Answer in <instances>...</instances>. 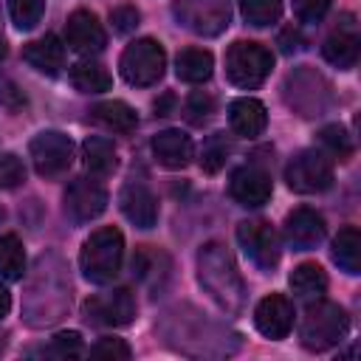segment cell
Segmentation results:
<instances>
[{"instance_id": "cell-8", "label": "cell", "mask_w": 361, "mask_h": 361, "mask_svg": "<svg viewBox=\"0 0 361 361\" xmlns=\"http://www.w3.org/2000/svg\"><path fill=\"white\" fill-rule=\"evenodd\" d=\"M28 155L42 178H59L73 164V141L59 130H42L31 138Z\"/></svg>"}, {"instance_id": "cell-41", "label": "cell", "mask_w": 361, "mask_h": 361, "mask_svg": "<svg viewBox=\"0 0 361 361\" xmlns=\"http://www.w3.org/2000/svg\"><path fill=\"white\" fill-rule=\"evenodd\" d=\"M8 310H11V293L6 285H0V319H6Z\"/></svg>"}, {"instance_id": "cell-19", "label": "cell", "mask_w": 361, "mask_h": 361, "mask_svg": "<svg viewBox=\"0 0 361 361\" xmlns=\"http://www.w3.org/2000/svg\"><path fill=\"white\" fill-rule=\"evenodd\" d=\"M149 147H152L155 161L161 166H166V169H183L192 161V155H195L192 138L186 133H180V130H161V133H155Z\"/></svg>"}, {"instance_id": "cell-25", "label": "cell", "mask_w": 361, "mask_h": 361, "mask_svg": "<svg viewBox=\"0 0 361 361\" xmlns=\"http://www.w3.org/2000/svg\"><path fill=\"white\" fill-rule=\"evenodd\" d=\"M288 282H290V290H293L299 299H307V302L322 299V296L327 293V274H324L322 265H316V262H302V265H296V268L290 271Z\"/></svg>"}, {"instance_id": "cell-31", "label": "cell", "mask_w": 361, "mask_h": 361, "mask_svg": "<svg viewBox=\"0 0 361 361\" xmlns=\"http://www.w3.org/2000/svg\"><path fill=\"white\" fill-rule=\"evenodd\" d=\"M319 144H322V152L330 155V158H338V161H347L353 155V141L347 135L344 127L338 124H330L319 133Z\"/></svg>"}, {"instance_id": "cell-37", "label": "cell", "mask_w": 361, "mask_h": 361, "mask_svg": "<svg viewBox=\"0 0 361 361\" xmlns=\"http://www.w3.org/2000/svg\"><path fill=\"white\" fill-rule=\"evenodd\" d=\"M330 6L333 0H293V14L299 17V23H322Z\"/></svg>"}, {"instance_id": "cell-35", "label": "cell", "mask_w": 361, "mask_h": 361, "mask_svg": "<svg viewBox=\"0 0 361 361\" xmlns=\"http://www.w3.org/2000/svg\"><path fill=\"white\" fill-rule=\"evenodd\" d=\"M25 180V166L23 158L14 152H0V189H14Z\"/></svg>"}, {"instance_id": "cell-3", "label": "cell", "mask_w": 361, "mask_h": 361, "mask_svg": "<svg viewBox=\"0 0 361 361\" xmlns=\"http://www.w3.org/2000/svg\"><path fill=\"white\" fill-rule=\"evenodd\" d=\"M347 330H350V319H347L341 305L324 302V299H313V305L302 316L299 341L310 353H324V350L341 344Z\"/></svg>"}, {"instance_id": "cell-34", "label": "cell", "mask_w": 361, "mask_h": 361, "mask_svg": "<svg viewBox=\"0 0 361 361\" xmlns=\"http://www.w3.org/2000/svg\"><path fill=\"white\" fill-rule=\"evenodd\" d=\"M48 355H56V358H76L85 353L82 347V336L76 330H65V333H56L45 350Z\"/></svg>"}, {"instance_id": "cell-22", "label": "cell", "mask_w": 361, "mask_h": 361, "mask_svg": "<svg viewBox=\"0 0 361 361\" xmlns=\"http://www.w3.org/2000/svg\"><path fill=\"white\" fill-rule=\"evenodd\" d=\"M82 161H85V169L96 178H104L110 175L116 166H118V152L113 147L110 138L104 135H87L85 144H82Z\"/></svg>"}, {"instance_id": "cell-29", "label": "cell", "mask_w": 361, "mask_h": 361, "mask_svg": "<svg viewBox=\"0 0 361 361\" xmlns=\"http://www.w3.org/2000/svg\"><path fill=\"white\" fill-rule=\"evenodd\" d=\"M240 14L248 25L265 28L282 17V0H240Z\"/></svg>"}, {"instance_id": "cell-42", "label": "cell", "mask_w": 361, "mask_h": 361, "mask_svg": "<svg viewBox=\"0 0 361 361\" xmlns=\"http://www.w3.org/2000/svg\"><path fill=\"white\" fill-rule=\"evenodd\" d=\"M6 54V37H3V28H0V56Z\"/></svg>"}, {"instance_id": "cell-27", "label": "cell", "mask_w": 361, "mask_h": 361, "mask_svg": "<svg viewBox=\"0 0 361 361\" xmlns=\"http://www.w3.org/2000/svg\"><path fill=\"white\" fill-rule=\"evenodd\" d=\"M333 262L344 274L361 271V234L355 226H344L333 240Z\"/></svg>"}, {"instance_id": "cell-30", "label": "cell", "mask_w": 361, "mask_h": 361, "mask_svg": "<svg viewBox=\"0 0 361 361\" xmlns=\"http://www.w3.org/2000/svg\"><path fill=\"white\" fill-rule=\"evenodd\" d=\"M228 152H231L228 138H226L223 133H214V135H209V138L203 141V149H200V166H203L209 175H214V172H220V169L226 166Z\"/></svg>"}, {"instance_id": "cell-2", "label": "cell", "mask_w": 361, "mask_h": 361, "mask_svg": "<svg viewBox=\"0 0 361 361\" xmlns=\"http://www.w3.org/2000/svg\"><path fill=\"white\" fill-rule=\"evenodd\" d=\"M121 259H124V234L116 226L96 228L82 243V251H79L82 274L93 285L113 282L118 276V271H121Z\"/></svg>"}, {"instance_id": "cell-5", "label": "cell", "mask_w": 361, "mask_h": 361, "mask_svg": "<svg viewBox=\"0 0 361 361\" xmlns=\"http://www.w3.org/2000/svg\"><path fill=\"white\" fill-rule=\"evenodd\" d=\"M118 68H121L124 82H130L135 87H149L166 71V51L158 39L141 37V39H135L124 48V54L118 59Z\"/></svg>"}, {"instance_id": "cell-13", "label": "cell", "mask_w": 361, "mask_h": 361, "mask_svg": "<svg viewBox=\"0 0 361 361\" xmlns=\"http://www.w3.org/2000/svg\"><path fill=\"white\" fill-rule=\"evenodd\" d=\"M85 316H87V322H96V324L124 327L135 319V299L127 288H113L104 296L87 299L85 302Z\"/></svg>"}, {"instance_id": "cell-18", "label": "cell", "mask_w": 361, "mask_h": 361, "mask_svg": "<svg viewBox=\"0 0 361 361\" xmlns=\"http://www.w3.org/2000/svg\"><path fill=\"white\" fill-rule=\"evenodd\" d=\"M358 45H361L358 28H355L353 17L347 14V17H341V23L327 34V39H324V45H322V56H324L330 65L347 71V68H353L355 59H358Z\"/></svg>"}, {"instance_id": "cell-24", "label": "cell", "mask_w": 361, "mask_h": 361, "mask_svg": "<svg viewBox=\"0 0 361 361\" xmlns=\"http://www.w3.org/2000/svg\"><path fill=\"white\" fill-rule=\"evenodd\" d=\"M214 71V56L212 51L206 48H183L175 59V73L180 82H189V85H203L209 82Z\"/></svg>"}, {"instance_id": "cell-12", "label": "cell", "mask_w": 361, "mask_h": 361, "mask_svg": "<svg viewBox=\"0 0 361 361\" xmlns=\"http://www.w3.org/2000/svg\"><path fill=\"white\" fill-rule=\"evenodd\" d=\"M271 192H274V183H271V175L254 164H245V166H237L228 178V195L245 206V209H259L271 200Z\"/></svg>"}, {"instance_id": "cell-11", "label": "cell", "mask_w": 361, "mask_h": 361, "mask_svg": "<svg viewBox=\"0 0 361 361\" xmlns=\"http://www.w3.org/2000/svg\"><path fill=\"white\" fill-rule=\"evenodd\" d=\"M107 209V189L96 178H73L65 189V212L73 223H90Z\"/></svg>"}, {"instance_id": "cell-28", "label": "cell", "mask_w": 361, "mask_h": 361, "mask_svg": "<svg viewBox=\"0 0 361 361\" xmlns=\"http://www.w3.org/2000/svg\"><path fill=\"white\" fill-rule=\"evenodd\" d=\"M25 274V248L17 234L0 237V276L3 279H23Z\"/></svg>"}, {"instance_id": "cell-32", "label": "cell", "mask_w": 361, "mask_h": 361, "mask_svg": "<svg viewBox=\"0 0 361 361\" xmlns=\"http://www.w3.org/2000/svg\"><path fill=\"white\" fill-rule=\"evenodd\" d=\"M6 3H8L11 23H14L20 31H31V28L42 20L45 0H6Z\"/></svg>"}, {"instance_id": "cell-7", "label": "cell", "mask_w": 361, "mask_h": 361, "mask_svg": "<svg viewBox=\"0 0 361 361\" xmlns=\"http://www.w3.org/2000/svg\"><path fill=\"white\" fill-rule=\"evenodd\" d=\"M285 180L299 195L324 192L333 186V158L322 149H299L285 166Z\"/></svg>"}, {"instance_id": "cell-9", "label": "cell", "mask_w": 361, "mask_h": 361, "mask_svg": "<svg viewBox=\"0 0 361 361\" xmlns=\"http://www.w3.org/2000/svg\"><path fill=\"white\" fill-rule=\"evenodd\" d=\"M285 102L299 116H319L330 102V85L316 71H296L285 82Z\"/></svg>"}, {"instance_id": "cell-23", "label": "cell", "mask_w": 361, "mask_h": 361, "mask_svg": "<svg viewBox=\"0 0 361 361\" xmlns=\"http://www.w3.org/2000/svg\"><path fill=\"white\" fill-rule=\"evenodd\" d=\"M90 116L93 121H99L104 130H113V133H133L138 127V113L121 99H107L93 104Z\"/></svg>"}, {"instance_id": "cell-40", "label": "cell", "mask_w": 361, "mask_h": 361, "mask_svg": "<svg viewBox=\"0 0 361 361\" xmlns=\"http://www.w3.org/2000/svg\"><path fill=\"white\" fill-rule=\"evenodd\" d=\"M172 104H175V96L172 93H164L161 99H155V116H169Z\"/></svg>"}, {"instance_id": "cell-33", "label": "cell", "mask_w": 361, "mask_h": 361, "mask_svg": "<svg viewBox=\"0 0 361 361\" xmlns=\"http://www.w3.org/2000/svg\"><path fill=\"white\" fill-rule=\"evenodd\" d=\"M212 113H214V102H212V96L206 93V90H192L189 96H186V102H183V116H186V121L189 124H206L209 118H212Z\"/></svg>"}, {"instance_id": "cell-20", "label": "cell", "mask_w": 361, "mask_h": 361, "mask_svg": "<svg viewBox=\"0 0 361 361\" xmlns=\"http://www.w3.org/2000/svg\"><path fill=\"white\" fill-rule=\"evenodd\" d=\"M228 124H231V130H234L237 135L254 138V135H259V133L265 130V124H268V110H265V104H262L259 99H254V96H240V99H234V102L228 104Z\"/></svg>"}, {"instance_id": "cell-39", "label": "cell", "mask_w": 361, "mask_h": 361, "mask_svg": "<svg viewBox=\"0 0 361 361\" xmlns=\"http://www.w3.org/2000/svg\"><path fill=\"white\" fill-rule=\"evenodd\" d=\"M0 104H6L8 110H20V107L25 104V93H23L14 82L0 79Z\"/></svg>"}, {"instance_id": "cell-36", "label": "cell", "mask_w": 361, "mask_h": 361, "mask_svg": "<svg viewBox=\"0 0 361 361\" xmlns=\"http://www.w3.org/2000/svg\"><path fill=\"white\" fill-rule=\"evenodd\" d=\"M90 355H96V358H113V361H127L133 353H130V347H127L124 338L107 336V338H99V341L90 347Z\"/></svg>"}, {"instance_id": "cell-6", "label": "cell", "mask_w": 361, "mask_h": 361, "mask_svg": "<svg viewBox=\"0 0 361 361\" xmlns=\"http://www.w3.org/2000/svg\"><path fill=\"white\" fill-rule=\"evenodd\" d=\"M172 14L186 31L197 37H217L231 23V0H175Z\"/></svg>"}, {"instance_id": "cell-10", "label": "cell", "mask_w": 361, "mask_h": 361, "mask_svg": "<svg viewBox=\"0 0 361 361\" xmlns=\"http://www.w3.org/2000/svg\"><path fill=\"white\" fill-rule=\"evenodd\" d=\"M237 243L245 251V257L259 271H274L279 265V237L265 220H245L237 226Z\"/></svg>"}, {"instance_id": "cell-15", "label": "cell", "mask_w": 361, "mask_h": 361, "mask_svg": "<svg viewBox=\"0 0 361 361\" xmlns=\"http://www.w3.org/2000/svg\"><path fill=\"white\" fill-rule=\"evenodd\" d=\"M324 234H327L324 217L316 209H307V206L293 209L285 217V226H282V237H285V243L293 251H310V248H316L324 240Z\"/></svg>"}, {"instance_id": "cell-4", "label": "cell", "mask_w": 361, "mask_h": 361, "mask_svg": "<svg viewBox=\"0 0 361 361\" xmlns=\"http://www.w3.org/2000/svg\"><path fill=\"white\" fill-rule=\"evenodd\" d=\"M274 71V54L254 39H237L226 54V76L243 90L259 87Z\"/></svg>"}, {"instance_id": "cell-17", "label": "cell", "mask_w": 361, "mask_h": 361, "mask_svg": "<svg viewBox=\"0 0 361 361\" xmlns=\"http://www.w3.org/2000/svg\"><path fill=\"white\" fill-rule=\"evenodd\" d=\"M254 324L265 338H285L293 327V305L285 293H268L254 307Z\"/></svg>"}, {"instance_id": "cell-26", "label": "cell", "mask_w": 361, "mask_h": 361, "mask_svg": "<svg viewBox=\"0 0 361 361\" xmlns=\"http://www.w3.org/2000/svg\"><path fill=\"white\" fill-rule=\"evenodd\" d=\"M71 82H73V87L82 90V93H104V90H110V85H113L107 68H104L102 62L90 59V56H85V59H79L76 65H71Z\"/></svg>"}, {"instance_id": "cell-38", "label": "cell", "mask_w": 361, "mask_h": 361, "mask_svg": "<svg viewBox=\"0 0 361 361\" xmlns=\"http://www.w3.org/2000/svg\"><path fill=\"white\" fill-rule=\"evenodd\" d=\"M138 20H141V14H138V8L130 6V3L116 6V8L110 11V25H113L116 34H130V31H135Z\"/></svg>"}, {"instance_id": "cell-21", "label": "cell", "mask_w": 361, "mask_h": 361, "mask_svg": "<svg viewBox=\"0 0 361 361\" xmlns=\"http://www.w3.org/2000/svg\"><path fill=\"white\" fill-rule=\"evenodd\" d=\"M23 59L34 71L56 76L59 68L65 65V45H62V39L56 34H45V37H39V39H34V42H28L23 48Z\"/></svg>"}, {"instance_id": "cell-14", "label": "cell", "mask_w": 361, "mask_h": 361, "mask_svg": "<svg viewBox=\"0 0 361 361\" xmlns=\"http://www.w3.org/2000/svg\"><path fill=\"white\" fill-rule=\"evenodd\" d=\"M107 42L99 17L87 8H76L65 23V45L82 56H96Z\"/></svg>"}, {"instance_id": "cell-16", "label": "cell", "mask_w": 361, "mask_h": 361, "mask_svg": "<svg viewBox=\"0 0 361 361\" xmlns=\"http://www.w3.org/2000/svg\"><path fill=\"white\" fill-rule=\"evenodd\" d=\"M118 209L135 228H152L158 223V197L141 180H130L118 192Z\"/></svg>"}, {"instance_id": "cell-1", "label": "cell", "mask_w": 361, "mask_h": 361, "mask_svg": "<svg viewBox=\"0 0 361 361\" xmlns=\"http://www.w3.org/2000/svg\"><path fill=\"white\" fill-rule=\"evenodd\" d=\"M197 279L203 290L212 296V302L237 316L245 307V282L237 271L234 257L223 243H206L197 251Z\"/></svg>"}]
</instances>
